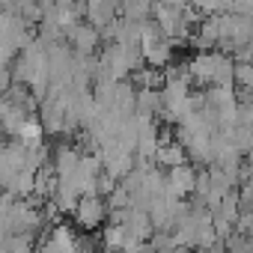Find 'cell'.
Instances as JSON below:
<instances>
[{"instance_id": "cell-1", "label": "cell", "mask_w": 253, "mask_h": 253, "mask_svg": "<svg viewBox=\"0 0 253 253\" xmlns=\"http://www.w3.org/2000/svg\"><path fill=\"white\" fill-rule=\"evenodd\" d=\"M66 36H69V42H72L81 54L95 51V48H98V42H101V30H98V27H92L89 21H78Z\"/></svg>"}, {"instance_id": "cell-2", "label": "cell", "mask_w": 253, "mask_h": 253, "mask_svg": "<svg viewBox=\"0 0 253 253\" xmlns=\"http://www.w3.org/2000/svg\"><path fill=\"white\" fill-rule=\"evenodd\" d=\"M78 220H81L84 226L98 223V220H101V206H98L95 200H84V203H81V209H78Z\"/></svg>"}]
</instances>
